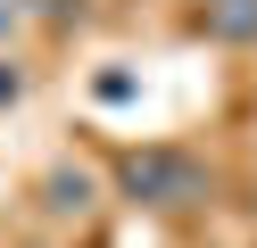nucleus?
Segmentation results:
<instances>
[{
  "mask_svg": "<svg viewBox=\"0 0 257 248\" xmlns=\"http://www.w3.org/2000/svg\"><path fill=\"white\" fill-rule=\"evenodd\" d=\"M116 182L141 207H191V198H207V165L191 157V149H133V157L116 165Z\"/></svg>",
  "mask_w": 257,
  "mask_h": 248,
  "instance_id": "nucleus-1",
  "label": "nucleus"
},
{
  "mask_svg": "<svg viewBox=\"0 0 257 248\" xmlns=\"http://www.w3.org/2000/svg\"><path fill=\"white\" fill-rule=\"evenodd\" d=\"M207 33H224V42H257V0H207Z\"/></svg>",
  "mask_w": 257,
  "mask_h": 248,
  "instance_id": "nucleus-2",
  "label": "nucleus"
},
{
  "mask_svg": "<svg viewBox=\"0 0 257 248\" xmlns=\"http://www.w3.org/2000/svg\"><path fill=\"white\" fill-rule=\"evenodd\" d=\"M50 207H91V174H50Z\"/></svg>",
  "mask_w": 257,
  "mask_h": 248,
  "instance_id": "nucleus-3",
  "label": "nucleus"
}]
</instances>
